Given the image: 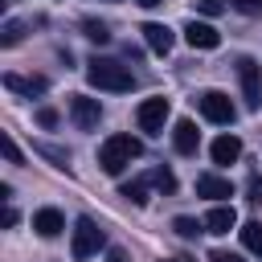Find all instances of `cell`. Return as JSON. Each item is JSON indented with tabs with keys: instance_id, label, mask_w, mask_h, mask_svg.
I'll return each mask as SVG.
<instances>
[{
	"instance_id": "1",
	"label": "cell",
	"mask_w": 262,
	"mask_h": 262,
	"mask_svg": "<svg viewBox=\"0 0 262 262\" xmlns=\"http://www.w3.org/2000/svg\"><path fill=\"white\" fill-rule=\"evenodd\" d=\"M86 78H90V86L111 90V94H127L135 86V74L123 61H115V57H90L86 61Z\"/></svg>"
},
{
	"instance_id": "2",
	"label": "cell",
	"mask_w": 262,
	"mask_h": 262,
	"mask_svg": "<svg viewBox=\"0 0 262 262\" xmlns=\"http://www.w3.org/2000/svg\"><path fill=\"white\" fill-rule=\"evenodd\" d=\"M139 151H143V143L119 131V135H111V139L98 147V168H102L106 176H119L131 160H139Z\"/></svg>"
},
{
	"instance_id": "3",
	"label": "cell",
	"mask_w": 262,
	"mask_h": 262,
	"mask_svg": "<svg viewBox=\"0 0 262 262\" xmlns=\"http://www.w3.org/2000/svg\"><path fill=\"white\" fill-rule=\"evenodd\" d=\"M106 242V233L98 229V221L94 217H78L74 221V242H70V254H74V262H86L90 254H98V246Z\"/></svg>"
},
{
	"instance_id": "4",
	"label": "cell",
	"mask_w": 262,
	"mask_h": 262,
	"mask_svg": "<svg viewBox=\"0 0 262 262\" xmlns=\"http://www.w3.org/2000/svg\"><path fill=\"white\" fill-rule=\"evenodd\" d=\"M237 82H242L246 106L258 111V106H262V66H258L254 57H237Z\"/></svg>"
},
{
	"instance_id": "5",
	"label": "cell",
	"mask_w": 262,
	"mask_h": 262,
	"mask_svg": "<svg viewBox=\"0 0 262 262\" xmlns=\"http://www.w3.org/2000/svg\"><path fill=\"white\" fill-rule=\"evenodd\" d=\"M168 115H172L168 98H143V102H139V111H135V123H139V131L160 135V131H164V123H168Z\"/></svg>"
},
{
	"instance_id": "6",
	"label": "cell",
	"mask_w": 262,
	"mask_h": 262,
	"mask_svg": "<svg viewBox=\"0 0 262 262\" xmlns=\"http://www.w3.org/2000/svg\"><path fill=\"white\" fill-rule=\"evenodd\" d=\"M196 102H201V115H205L209 123H233V115H237V106H233L229 94H221V90H205Z\"/></svg>"
},
{
	"instance_id": "7",
	"label": "cell",
	"mask_w": 262,
	"mask_h": 262,
	"mask_svg": "<svg viewBox=\"0 0 262 262\" xmlns=\"http://www.w3.org/2000/svg\"><path fill=\"white\" fill-rule=\"evenodd\" d=\"M70 119H74V127H78V131H90V127H98V119H102V106H98V98L74 94V98H70Z\"/></svg>"
},
{
	"instance_id": "8",
	"label": "cell",
	"mask_w": 262,
	"mask_h": 262,
	"mask_svg": "<svg viewBox=\"0 0 262 262\" xmlns=\"http://www.w3.org/2000/svg\"><path fill=\"white\" fill-rule=\"evenodd\" d=\"M184 41H188L192 49H217V45H221V33H217L213 25H205V20H188V25H184Z\"/></svg>"
},
{
	"instance_id": "9",
	"label": "cell",
	"mask_w": 262,
	"mask_h": 262,
	"mask_svg": "<svg viewBox=\"0 0 262 262\" xmlns=\"http://www.w3.org/2000/svg\"><path fill=\"white\" fill-rule=\"evenodd\" d=\"M172 147H176L180 156H196V147H201V131H196L192 119H180V123L172 127Z\"/></svg>"
},
{
	"instance_id": "10",
	"label": "cell",
	"mask_w": 262,
	"mask_h": 262,
	"mask_svg": "<svg viewBox=\"0 0 262 262\" xmlns=\"http://www.w3.org/2000/svg\"><path fill=\"white\" fill-rule=\"evenodd\" d=\"M196 196H209V201H225V196H233V184H229L225 176L201 172V176H196Z\"/></svg>"
},
{
	"instance_id": "11",
	"label": "cell",
	"mask_w": 262,
	"mask_h": 262,
	"mask_svg": "<svg viewBox=\"0 0 262 262\" xmlns=\"http://www.w3.org/2000/svg\"><path fill=\"white\" fill-rule=\"evenodd\" d=\"M143 41H147V49H151V53H172V45H176L172 29H168V25H156V20H147V25H143Z\"/></svg>"
},
{
	"instance_id": "12",
	"label": "cell",
	"mask_w": 262,
	"mask_h": 262,
	"mask_svg": "<svg viewBox=\"0 0 262 262\" xmlns=\"http://www.w3.org/2000/svg\"><path fill=\"white\" fill-rule=\"evenodd\" d=\"M4 86L12 90V94H25V98H33V94H45V78L41 74H4Z\"/></svg>"
},
{
	"instance_id": "13",
	"label": "cell",
	"mask_w": 262,
	"mask_h": 262,
	"mask_svg": "<svg viewBox=\"0 0 262 262\" xmlns=\"http://www.w3.org/2000/svg\"><path fill=\"white\" fill-rule=\"evenodd\" d=\"M209 156H213V164H233L242 156V139L237 135H217L213 147H209Z\"/></svg>"
},
{
	"instance_id": "14",
	"label": "cell",
	"mask_w": 262,
	"mask_h": 262,
	"mask_svg": "<svg viewBox=\"0 0 262 262\" xmlns=\"http://www.w3.org/2000/svg\"><path fill=\"white\" fill-rule=\"evenodd\" d=\"M33 229H37L41 237H57V233L66 229V217H61L57 209H37V213H33Z\"/></svg>"
},
{
	"instance_id": "15",
	"label": "cell",
	"mask_w": 262,
	"mask_h": 262,
	"mask_svg": "<svg viewBox=\"0 0 262 262\" xmlns=\"http://www.w3.org/2000/svg\"><path fill=\"white\" fill-rule=\"evenodd\" d=\"M233 225H237L233 205H213V209H209V217H205V229H209V233H229Z\"/></svg>"
},
{
	"instance_id": "16",
	"label": "cell",
	"mask_w": 262,
	"mask_h": 262,
	"mask_svg": "<svg viewBox=\"0 0 262 262\" xmlns=\"http://www.w3.org/2000/svg\"><path fill=\"white\" fill-rule=\"evenodd\" d=\"M237 233H242V246H246L250 254H262V221H246Z\"/></svg>"
},
{
	"instance_id": "17",
	"label": "cell",
	"mask_w": 262,
	"mask_h": 262,
	"mask_svg": "<svg viewBox=\"0 0 262 262\" xmlns=\"http://www.w3.org/2000/svg\"><path fill=\"white\" fill-rule=\"evenodd\" d=\"M20 37H25V25H20V20H4V29H0V45L12 49Z\"/></svg>"
},
{
	"instance_id": "18",
	"label": "cell",
	"mask_w": 262,
	"mask_h": 262,
	"mask_svg": "<svg viewBox=\"0 0 262 262\" xmlns=\"http://www.w3.org/2000/svg\"><path fill=\"white\" fill-rule=\"evenodd\" d=\"M82 33H86L90 41H98V45H106V41H111V29H106L102 20H90V16L82 20Z\"/></svg>"
},
{
	"instance_id": "19",
	"label": "cell",
	"mask_w": 262,
	"mask_h": 262,
	"mask_svg": "<svg viewBox=\"0 0 262 262\" xmlns=\"http://www.w3.org/2000/svg\"><path fill=\"white\" fill-rule=\"evenodd\" d=\"M147 184H156L160 192H176V176H172V168H156V172L147 176Z\"/></svg>"
},
{
	"instance_id": "20",
	"label": "cell",
	"mask_w": 262,
	"mask_h": 262,
	"mask_svg": "<svg viewBox=\"0 0 262 262\" xmlns=\"http://www.w3.org/2000/svg\"><path fill=\"white\" fill-rule=\"evenodd\" d=\"M172 229H176L180 237H188V242H192V237L205 229V221H196V217H176V221H172Z\"/></svg>"
},
{
	"instance_id": "21",
	"label": "cell",
	"mask_w": 262,
	"mask_h": 262,
	"mask_svg": "<svg viewBox=\"0 0 262 262\" xmlns=\"http://www.w3.org/2000/svg\"><path fill=\"white\" fill-rule=\"evenodd\" d=\"M119 196H127L131 205H147V184H143V180H135V184H123V188H119Z\"/></svg>"
},
{
	"instance_id": "22",
	"label": "cell",
	"mask_w": 262,
	"mask_h": 262,
	"mask_svg": "<svg viewBox=\"0 0 262 262\" xmlns=\"http://www.w3.org/2000/svg\"><path fill=\"white\" fill-rule=\"evenodd\" d=\"M0 147H4V160H8V164H20V147L12 143V135H8V131L0 135Z\"/></svg>"
},
{
	"instance_id": "23",
	"label": "cell",
	"mask_w": 262,
	"mask_h": 262,
	"mask_svg": "<svg viewBox=\"0 0 262 262\" xmlns=\"http://www.w3.org/2000/svg\"><path fill=\"white\" fill-rule=\"evenodd\" d=\"M229 8H237V12H246V16H258V12H262V0H229Z\"/></svg>"
},
{
	"instance_id": "24",
	"label": "cell",
	"mask_w": 262,
	"mask_h": 262,
	"mask_svg": "<svg viewBox=\"0 0 262 262\" xmlns=\"http://www.w3.org/2000/svg\"><path fill=\"white\" fill-rule=\"evenodd\" d=\"M37 123H41V127H57V111H53V106H41V111H37Z\"/></svg>"
},
{
	"instance_id": "25",
	"label": "cell",
	"mask_w": 262,
	"mask_h": 262,
	"mask_svg": "<svg viewBox=\"0 0 262 262\" xmlns=\"http://www.w3.org/2000/svg\"><path fill=\"white\" fill-rule=\"evenodd\" d=\"M201 12L205 16H221L225 12V0H201Z\"/></svg>"
},
{
	"instance_id": "26",
	"label": "cell",
	"mask_w": 262,
	"mask_h": 262,
	"mask_svg": "<svg viewBox=\"0 0 262 262\" xmlns=\"http://www.w3.org/2000/svg\"><path fill=\"white\" fill-rule=\"evenodd\" d=\"M250 201L262 205V176H250Z\"/></svg>"
},
{
	"instance_id": "27",
	"label": "cell",
	"mask_w": 262,
	"mask_h": 262,
	"mask_svg": "<svg viewBox=\"0 0 262 262\" xmlns=\"http://www.w3.org/2000/svg\"><path fill=\"white\" fill-rule=\"evenodd\" d=\"M209 262H242V254H229V250H213Z\"/></svg>"
},
{
	"instance_id": "28",
	"label": "cell",
	"mask_w": 262,
	"mask_h": 262,
	"mask_svg": "<svg viewBox=\"0 0 262 262\" xmlns=\"http://www.w3.org/2000/svg\"><path fill=\"white\" fill-rule=\"evenodd\" d=\"M0 225H4V229L16 225V209H4V213H0Z\"/></svg>"
},
{
	"instance_id": "29",
	"label": "cell",
	"mask_w": 262,
	"mask_h": 262,
	"mask_svg": "<svg viewBox=\"0 0 262 262\" xmlns=\"http://www.w3.org/2000/svg\"><path fill=\"white\" fill-rule=\"evenodd\" d=\"M106 262H127V254H123V250H111V254H106Z\"/></svg>"
},
{
	"instance_id": "30",
	"label": "cell",
	"mask_w": 262,
	"mask_h": 262,
	"mask_svg": "<svg viewBox=\"0 0 262 262\" xmlns=\"http://www.w3.org/2000/svg\"><path fill=\"white\" fill-rule=\"evenodd\" d=\"M135 4H143V8H156V4H164V0H135Z\"/></svg>"
},
{
	"instance_id": "31",
	"label": "cell",
	"mask_w": 262,
	"mask_h": 262,
	"mask_svg": "<svg viewBox=\"0 0 262 262\" xmlns=\"http://www.w3.org/2000/svg\"><path fill=\"white\" fill-rule=\"evenodd\" d=\"M168 262H188V258H168Z\"/></svg>"
},
{
	"instance_id": "32",
	"label": "cell",
	"mask_w": 262,
	"mask_h": 262,
	"mask_svg": "<svg viewBox=\"0 0 262 262\" xmlns=\"http://www.w3.org/2000/svg\"><path fill=\"white\" fill-rule=\"evenodd\" d=\"M106 4H111V0H106Z\"/></svg>"
}]
</instances>
